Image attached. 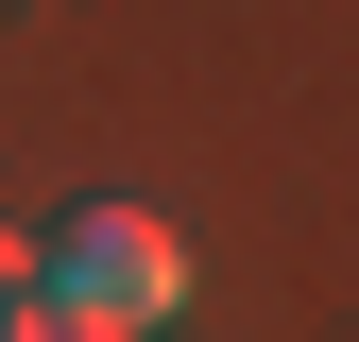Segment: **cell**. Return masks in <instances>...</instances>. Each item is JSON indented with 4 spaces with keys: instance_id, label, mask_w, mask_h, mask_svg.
<instances>
[{
    "instance_id": "1",
    "label": "cell",
    "mask_w": 359,
    "mask_h": 342,
    "mask_svg": "<svg viewBox=\"0 0 359 342\" xmlns=\"http://www.w3.org/2000/svg\"><path fill=\"white\" fill-rule=\"evenodd\" d=\"M34 308L154 342L171 308H189V240H171L154 205H86V223H52V240H34Z\"/></svg>"
},
{
    "instance_id": "2",
    "label": "cell",
    "mask_w": 359,
    "mask_h": 342,
    "mask_svg": "<svg viewBox=\"0 0 359 342\" xmlns=\"http://www.w3.org/2000/svg\"><path fill=\"white\" fill-rule=\"evenodd\" d=\"M34 325V240H0V342Z\"/></svg>"
},
{
    "instance_id": "3",
    "label": "cell",
    "mask_w": 359,
    "mask_h": 342,
    "mask_svg": "<svg viewBox=\"0 0 359 342\" xmlns=\"http://www.w3.org/2000/svg\"><path fill=\"white\" fill-rule=\"evenodd\" d=\"M18 342H120V325H69V308H34V325H18Z\"/></svg>"
}]
</instances>
